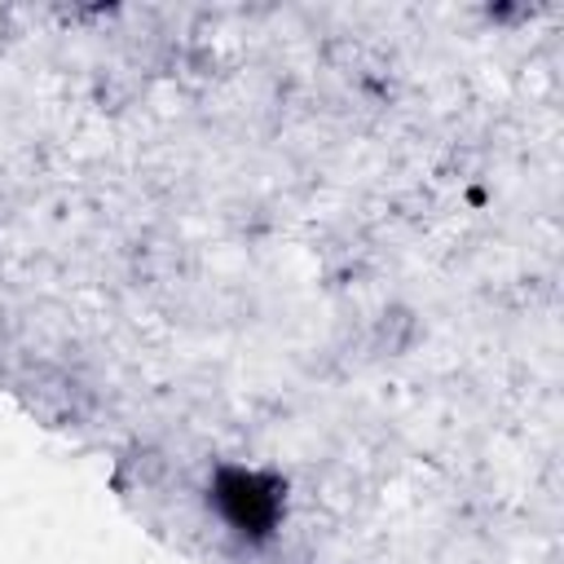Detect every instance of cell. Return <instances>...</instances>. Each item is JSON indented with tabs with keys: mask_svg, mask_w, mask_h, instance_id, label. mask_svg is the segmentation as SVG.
Instances as JSON below:
<instances>
[{
	"mask_svg": "<svg viewBox=\"0 0 564 564\" xmlns=\"http://www.w3.org/2000/svg\"><path fill=\"white\" fill-rule=\"evenodd\" d=\"M216 502L220 511L242 529V533H264L278 516V485L264 476H247V471H225L216 480Z\"/></svg>",
	"mask_w": 564,
	"mask_h": 564,
	"instance_id": "cell-1",
	"label": "cell"
}]
</instances>
